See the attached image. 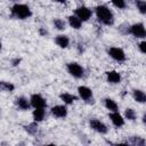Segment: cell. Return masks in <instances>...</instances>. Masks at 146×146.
I'll list each match as a JSON object with an SVG mask.
<instances>
[{
  "mask_svg": "<svg viewBox=\"0 0 146 146\" xmlns=\"http://www.w3.org/2000/svg\"><path fill=\"white\" fill-rule=\"evenodd\" d=\"M124 117L128 119L129 121H135V120H136V112H135V110H132V108H127V110L124 111Z\"/></svg>",
  "mask_w": 146,
  "mask_h": 146,
  "instance_id": "cell-24",
  "label": "cell"
},
{
  "mask_svg": "<svg viewBox=\"0 0 146 146\" xmlns=\"http://www.w3.org/2000/svg\"><path fill=\"white\" fill-rule=\"evenodd\" d=\"M33 120L35 122H40L44 119V115H46V111L43 107H38V108H34L33 111Z\"/></svg>",
  "mask_w": 146,
  "mask_h": 146,
  "instance_id": "cell-17",
  "label": "cell"
},
{
  "mask_svg": "<svg viewBox=\"0 0 146 146\" xmlns=\"http://www.w3.org/2000/svg\"><path fill=\"white\" fill-rule=\"evenodd\" d=\"M59 98H60L65 104H67V105L72 104L73 102H75V100L78 99V97H76V96H74V95H72V94H68V92L60 94V95H59Z\"/></svg>",
  "mask_w": 146,
  "mask_h": 146,
  "instance_id": "cell-20",
  "label": "cell"
},
{
  "mask_svg": "<svg viewBox=\"0 0 146 146\" xmlns=\"http://www.w3.org/2000/svg\"><path fill=\"white\" fill-rule=\"evenodd\" d=\"M30 102H31V105L34 107V108H38V107H46V100H44V98L41 96V95H39V94H33L32 96H31V98H30Z\"/></svg>",
  "mask_w": 146,
  "mask_h": 146,
  "instance_id": "cell-8",
  "label": "cell"
},
{
  "mask_svg": "<svg viewBox=\"0 0 146 146\" xmlns=\"http://www.w3.org/2000/svg\"><path fill=\"white\" fill-rule=\"evenodd\" d=\"M89 125H90V128H91L92 130H95V131L98 132V133L105 135V133L107 132V127H106L102 121H99V120H97V119H91V120L89 121Z\"/></svg>",
  "mask_w": 146,
  "mask_h": 146,
  "instance_id": "cell-6",
  "label": "cell"
},
{
  "mask_svg": "<svg viewBox=\"0 0 146 146\" xmlns=\"http://www.w3.org/2000/svg\"><path fill=\"white\" fill-rule=\"evenodd\" d=\"M108 55L116 62H123L125 60V54L123 51V49L119 48V47H112L108 49Z\"/></svg>",
  "mask_w": 146,
  "mask_h": 146,
  "instance_id": "cell-5",
  "label": "cell"
},
{
  "mask_svg": "<svg viewBox=\"0 0 146 146\" xmlns=\"http://www.w3.org/2000/svg\"><path fill=\"white\" fill-rule=\"evenodd\" d=\"M55 42H56V44L58 46V47H60V48H66V47H68V44H70V39H68V36H66V35H57L56 38H55Z\"/></svg>",
  "mask_w": 146,
  "mask_h": 146,
  "instance_id": "cell-15",
  "label": "cell"
},
{
  "mask_svg": "<svg viewBox=\"0 0 146 146\" xmlns=\"http://www.w3.org/2000/svg\"><path fill=\"white\" fill-rule=\"evenodd\" d=\"M75 15H76L82 22H86V21H88V19L91 17L92 13H91V10H90L88 7H86V6H80V7H78V8L75 9Z\"/></svg>",
  "mask_w": 146,
  "mask_h": 146,
  "instance_id": "cell-7",
  "label": "cell"
},
{
  "mask_svg": "<svg viewBox=\"0 0 146 146\" xmlns=\"http://www.w3.org/2000/svg\"><path fill=\"white\" fill-rule=\"evenodd\" d=\"M36 123H38V122L34 121V122H32V123L25 125L24 129L26 130L27 133H30V135H32V136H35V135L38 133V124H36Z\"/></svg>",
  "mask_w": 146,
  "mask_h": 146,
  "instance_id": "cell-21",
  "label": "cell"
},
{
  "mask_svg": "<svg viewBox=\"0 0 146 146\" xmlns=\"http://www.w3.org/2000/svg\"><path fill=\"white\" fill-rule=\"evenodd\" d=\"M125 144H131V145H133V146H143V145L146 144V140H145L143 137L132 136V137H130V138L125 141Z\"/></svg>",
  "mask_w": 146,
  "mask_h": 146,
  "instance_id": "cell-18",
  "label": "cell"
},
{
  "mask_svg": "<svg viewBox=\"0 0 146 146\" xmlns=\"http://www.w3.org/2000/svg\"><path fill=\"white\" fill-rule=\"evenodd\" d=\"M108 116H110L112 123H113L115 127L120 128V127H122V125L124 124V119H123V116H122L119 112H111Z\"/></svg>",
  "mask_w": 146,
  "mask_h": 146,
  "instance_id": "cell-10",
  "label": "cell"
},
{
  "mask_svg": "<svg viewBox=\"0 0 146 146\" xmlns=\"http://www.w3.org/2000/svg\"><path fill=\"white\" fill-rule=\"evenodd\" d=\"M143 123L146 125V112L144 113V115H143Z\"/></svg>",
  "mask_w": 146,
  "mask_h": 146,
  "instance_id": "cell-29",
  "label": "cell"
},
{
  "mask_svg": "<svg viewBox=\"0 0 146 146\" xmlns=\"http://www.w3.org/2000/svg\"><path fill=\"white\" fill-rule=\"evenodd\" d=\"M11 1H17V0H11Z\"/></svg>",
  "mask_w": 146,
  "mask_h": 146,
  "instance_id": "cell-32",
  "label": "cell"
},
{
  "mask_svg": "<svg viewBox=\"0 0 146 146\" xmlns=\"http://www.w3.org/2000/svg\"><path fill=\"white\" fill-rule=\"evenodd\" d=\"M51 113L54 116L56 117H65L67 115V108L64 105H56L54 107H51Z\"/></svg>",
  "mask_w": 146,
  "mask_h": 146,
  "instance_id": "cell-11",
  "label": "cell"
},
{
  "mask_svg": "<svg viewBox=\"0 0 146 146\" xmlns=\"http://www.w3.org/2000/svg\"><path fill=\"white\" fill-rule=\"evenodd\" d=\"M0 87H1V89L3 91H9V92H11L15 89V86L11 82H6V81H1Z\"/></svg>",
  "mask_w": 146,
  "mask_h": 146,
  "instance_id": "cell-23",
  "label": "cell"
},
{
  "mask_svg": "<svg viewBox=\"0 0 146 146\" xmlns=\"http://www.w3.org/2000/svg\"><path fill=\"white\" fill-rule=\"evenodd\" d=\"M19 63H21V59L19 58H15V59L11 60V65L13 66H17V65H19Z\"/></svg>",
  "mask_w": 146,
  "mask_h": 146,
  "instance_id": "cell-28",
  "label": "cell"
},
{
  "mask_svg": "<svg viewBox=\"0 0 146 146\" xmlns=\"http://www.w3.org/2000/svg\"><path fill=\"white\" fill-rule=\"evenodd\" d=\"M66 68H67V72H68L73 78H76V79L82 78L83 74H84V68H83L80 64L74 63V62H73V63H68L67 66H66Z\"/></svg>",
  "mask_w": 146,
  "mask_h": 146,
  "instance_id": "cell-3",
  "label": "cell"
},
{
  "mask_svg": "<svg viewBox=\"0 0 146 146\" xmlns=\"http://www.w3.org/2000/svg\"><path fill=\"white\" fill-rule=\"evenodd\" d=\"M54 26H55L57 30L62 31V30L65 29V22H64L63 19H60V18H55V19H54Z\"/></svg>",
  "mask_w": 146,
  "mask_h": 146,
  "instance_id": "cell-25",
  "label": "cell"
},
{
  "mask_svg": "<svg viewBox=\"0 0 146 146\" xmlns=\"http://www.w3.org/2000/svg\"><path fill=\"white\" fill-rule=\"evenodd\" d=\"M96 16H97V19L105 24V25H112L114 23V16H113V13L106 7V6H97L96 7Z\"/></svg>",
  "mask_w": 146,
  "mask_h": 146,
  "instance_id": "cell-1",
  "label": "cell"
},
{
  "mask_svg": "<svg viewBox=\"0 0 146 146\" xmlns=\"http://www.w3.org/2000/svg\"><path fill=\"white\" fill-rule=\"evenodd\" d=\"M78 92L80 95V98H82L86 102H89L90 99H92V91L90 88H88L86 86H80L78 88Z\"/></svg>",
  "mask_w": 146,
  "mask_h": 146,
  "instance_id": "cell-9",
  "label": "cell"
},
{
  "mask_svg": "<svg viewBox=\"0 0 146 146\" xmlns=\"http://www.w3.org/2000/svg\"><path fill=\"white\" fill-rule=\"evenodd\" d=\"M111 1L116 8H120V9L125 8V0H111Z\"/></svg>",
  "mask_w": 146,
  "mask_h": 146,
  "instance_id": "cell-26",
  "label": "cell"
},
{
  "mask_svg": "<svg viewBox=\"0 0 146 146\" xmlns=\"http://www.w3.org/2000/svg\"><path fill=\"white\" fill-rule=\"evenodd\" d=\"M40 33L41 34H47V31H44L43 29H40Z\"/></svg>",
  "mask_w": 146,
  "mask_h": 146,
  "instance_id": "cell-30",
  "label": "cell"
},
{
  "mask_svg": "<svg viewBox=\"0 0 146 146\" xmlns=\"http://www.w3.org/2000/svg\"><path fill=\"white\" fill-rule=\"evenodd\" d=\"M54 1H56V2H59V3H64L66 0H54Z\"/></svg>",
  "mask_w": 146,
  "mask_h": 146,
  "instance_id": "cell-31",
  "label": "cell"
},
{
  "mask_svg": "<svg viewBox=\"0 0 146 146\" xmlns=\"http://www.w3.org/2000/svg\"><path fill=\"white\" fill-rule=\"evenodd\" d=\"M136 7L140 14L146 15V1L145 0H136Z\"/></svg>",
  "mask_w": 146,
  "mask_h": 146,
  "instance_id": "cell-22",
  "label": "cell"
},
{
  "mask_svg": "<svg viewBox=\"0 0 146 146\" xmlns=\"http://www.w3.org/2000/svg\"><path fill=\"white\" fill-rule=\"evenodd\" d=\"M11 16L17 19H26L32 15V11L29 6L23 3H16L10 8Z\"/></svg>",
  "mask_w": 146,
  "mask_h": 146,
  "instance_id": "cell-2",
  "label": "cell"
},
{
  "mask_svg": "<svg viewBox=\"0 0 146 146\" xmlns=\"http://www.w3.org/2000/svg\"><path fill=\"white\" fill-rule=\"evenodd\" d=\"M106 78H107V81L110 83H119L121 81V75L119 72L116 71H107L106 72Z\"/></svg>",
  "mask_w": 146,
  "mask_h": 146,
  "instance_id": "cell-13",
  "label": "cell"
},
{
  "mask_svg": "<svg viewBox=\"0 0 146 146\" xmlns=\"http://www.w3.org/2000/svg\"><path fill=\"white\" fill-rule=\"evenodd\" d=\"M15 103H16L17 107L21 108V110H23V111H26V110H29V108L32 106V105H31V102L27 100V98H25V97H23V96L17 97Z\"/></svg>",
  "mask_w": 146,
  "mask_h": 146,
  "instance_id": "cell-12",
  "label": "cell"
},
{
  "mask_svg": "<svg viewBox=\"0 0 146 146\" xmlns=\"http://www.w3.org/2000/svg\"><path fill=\"white\" fill-rule=\"evenodd\" d=\"M132 97H133V99H135L137 103H140V104L146 103V94H145L143 90L135 89V90L132 91Z\"/></svg>",
  "mask_w": 146,
  "mask_h": 146,
  "instance_id": "cell-14",
  "label": "cell"
},
{
  "mask_svg": "<svg viewBox=\"0 0 146 146\" xmlns=\"http://www.w3.org/2000/svg\"><path fill=\"white\" fill-rule=\"evenodd\" d=\"M68 24H70L71 27L75 29V30H79L82 25V21L76 15H71V16H68Z\"/></svg>",
  "mask_w": 146,
  "mask_h": 146,
  "instance_id": "cell-16",
  "label": "cell"
},
{
  "mask_svg": "<svg viewBox=\"0 0 146 146\" xmlns=\"http://www.w3.org/2000/svg\"><path fill=\"white\" fill-rule=\"evenodd\" d=\"M129 33H131L136 38H146V29L141 23L132 24L129 27Z\"/></svg>",
  "mask_w": 146,
  "mask_h": 146,
  "instance_id": "cell-4",
  "label": "cell"
},
{
  "mask_svg": "<svg viewBox=\"0 0 146 146\" xmlns=\"http://www.w3.org/2000/svg\"><path fill=\"white\" fill-rule=\"evenodd\" d=\"M104 105L110 112H117V110H119V106H117L116 102L113 100L112 98H105L104 99Z\"/></svg>",
  "mask_w": 146,
  "mask_h": 146,
  "instance_id": "cell-19",
  "label": "cell"
},
{
  "mask_svg": "<svg viewBox=\"0 0 146 146\" xmlns=\"http://www.w3.org/2000/svg\"><path fill=\"white\" fill-rule=\"evenodd\" d=\"M138 47H139V50H140L143 54L146 55V41H141V42H139Z\"/></svg>",
  "mask_w": 146,
  "mask_h": 146,
  "instance_id": "cell-27",
  "label": "cell"
}]
</instances>
